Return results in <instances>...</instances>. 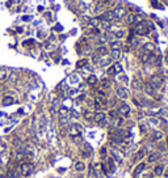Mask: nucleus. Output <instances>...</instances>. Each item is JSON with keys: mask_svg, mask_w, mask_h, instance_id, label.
<instances>
[{"mask_svg": "<svg viewBox=\"0 0 168 178\" xmlns=\"http://www.w3.org/2000/svg\"><path fill=\"white\" fill-rule=\"evenodd\" d=\"M93 120L99 124H105L106 123V115L102 110H97L96 113L93 114Z\"/></svg>", "mask_w": 168, "mask_h": 178, "instance_id": "nucleus-3", "label": "nucleus"}, {"mask_svg": "<svg viewBox=\"0 0 168 178\" xmlns=\"http://www.w3.org/2000/svg\"><path fill=\"white\" fill-rule=\"evenodd\" d=\"M163 173H164V165H156L154 169V174L160 177V175H163Z\"/></svg>", "mask_w": 168, "mask_h": 178, "instance_id": "nucleus-20", "label": "nucleus"}, {"mask_svg": "<svg viewBox=\"0 0 168 178\" xmlns=\"http://www.w3.org/2000/svg\"><path fill=\"white\" fill-rule=\"evenodd\" d=\"M84 118H85L87 120H92L93 119V113L89 111V110H85V111H84Z\"/></svg>", "mask_w": 168, "mask_h": 178, "instance_id": "nucleus-35", "label": "nucleus"}, {"mask_svg": "<svg viewBox=\"0 0 168 178\" xmlns=\"http://www.w3.org/2000/svg\"><path fill=\"white\" fill-rule=\"evenodd\" d=\"M110 58H112L113 60H120L121 58H122V52H121V50H112V52H110Z\"/></svg>", "mask_w": 168, "mask_h": 178, "instance_id": "nucleus-15", "label": "nucleus"}, {"mask_svg": "<svg viewBox=\"0 0 168 178\" xmlns=\"http://www.w3.org/2000/svg\"><path fill=\"white\" fill-rule=\"evenodd\" d=\"M113 67H114V71H116V75H117V73H122V71H123V68H122V65H121V63H116L114 65H113Z\"/></svg>", "mask_w": 168, "mask_h": 178, "instance_id": "nucleus-34", "label": "nucleus"}, {"mask_svg": "<svg viewBox=\"0 0 168 178\" xmlns=\"http://www.w3.org/2000/svg\"><path fill=\"white\" fill-rule=\"evenodd\" d=\"M144 156H146V151H144V148H142V149H139V151L136 152V157H135V160H142Z\"/></svg>", "mask_w": 168, "mask_h": 178, "instance_id": "nucleus-30", "label": "nucleus"}, {"mask_svg": "<svg viewBox=\"0 0 168 178\" xmlns=\"http://www.w3.org/2000/svg\"><path fill=\"white\" fill-rule=\"evenodd\" d=\"M148 55H150V54H147V52H143V54H142V56H141L142 62H143V63H147V60H148Z\"/></svg>", "mask_w": 168, "mask_h": 178, "instance_id": "nucleus-43", "label": "nucleus"}, {"mask_svg": "<svg viewBox=\"0 0 168 178\" xmlns=\"http://www.w3.org/2000/svg\"><path fill=\"white\" fill-rule=\"evenodd\" d=\"M58 113H59V117H66V115H68V109L63 106V107H60Z\"/></svg>", "mask_w": 168, "mask_h": 178, "instance_id": "nucleus-36", "label": "nucleus"}, {"mask_svg": "<svg viewBox=\"0 0 168 178\" xmlns=\"http://www.w3.org/2000/svg\"><path fill=\"white\" fill-rule=\"evenodd\" d=\"M87 64H88V59H81V60H79V62L76 63V67H78V68H83V67H85Z\"/></svg>", "mask_w": 168, "mask_h": 178, "instance_id": "nucleus-32", "label": "nucleus"}, {"mask_svg": "<svg viewBox=\"0 0 168 178\" xmlns=\"http://www.w3.org/2000/svg\"><path fill=\"white\" fill-rule=\"evenodd\" d=\"M33 172H34V165L32 162L28 161V162H24V164L20 165V173L24 177H30L33 174Z\"/></svg>", "mask_w": 168, "mask_h": 178, "instance_id": "nucleus-1", "label": "nucleus"}, {"mask_svg": "<svg viewBox=\"0 0 168 178\" xmlns=\"http://www.w3.org/2000/svg\"><path fill=\"white\" fill-rule=\"evenodd\" d=\"M68 122H70V115L60 117V123H62V124H68Z\"/></svg>", "mask_w": 168, "mask_h": 178, "instance_id": "nucleus-37", "label": "nucleus"}, {"mask_svg": "<svg viewBox=\"0 0 168 178\" xmlns=\"http://www.w3.org/2000/svg\"><path fill=\"white\" fill-rule=\"evenodd\" d=\"M106 168H108V172H110V173H114L116 172V165H114V160L110 157V159H108V161H106Z\"/></svg>", "mask_w": 168, "mask_h": 178, "instance_id": "nucleus-13", "label": "nucleus"}, {"mask_svg": "<svg viewBox=\"0 0 168 178\" xmlns=\"http://www.w3.org/2000/svg\"><path fill=\"white\" fill-rule=\"evenodd\" d=\"M110 62H112V58H102V59L100 58L99 65H100V67H105V65H109Z\"/></svg>", "mask_w": 168, "mask_h": 178, "instance_id": "nucleus-23", "label": "nucleus"}, {"mask_svg": "<svg viewBox=\"0 0 168 178\" xmlns=\"http://www.w3.org/2000/svg\"><path fill=\"white\" fill-rule=\"evenodd\" d=\"M112 84H110L109 80H101V88L102 89H110Z\"/></svg>", "mask_w": 168, "mask_h": 178, "instance_id": "nucleus-33", "label": "nucleus"}, {"mask_svg": "<svg viewBox=\"0 0 168 178\" xmlns=\"http://www.w3.org/2000/svg\"><path fill=\"white\" fill-rule=\"evenodd\" d=\"M75 169L78 170V172H83V170L85 169V164H84L83 161H78L75 164Z\"/></svg>", "mask_w": 168, "mask_h": 178, "instance_id": "nucleus-29", "label": "nucleus"}, {"mask_svg": "<svg viewBox=\"0 0 168 178\" xmlns=\"http://www.w3.org/2000/svg\"><path fill=\"white\" fill-rule=\"evenodd\" d=\"M114 37H116V38H118V39H120V38H123V37H125V31H123V30L116 31V33H114Z\"/></svg>", "mask_w": 168, "mask_h": 178, "instance_id": "nucleus-39", "label": "nucleus"}, {"mask_svg": "<svg viewBox=\"0 0 168 178\" xmlns=\"http://www.w3.org/2000/svg\"><path fill=\"white\" fill-rule=\"evenodd\" d=\"M116 94H117V97L121 99H127L129 97H130V93H129V90L126 88H118Z\"/></svg>", "mask_w": 168, "mask_h": 178, "instance_id": "nucleus-8", "label": "nucleus"}, {"mask_svg": "<svg viewBox=\"0 0 168 178\" xmlns=\"http://www.w3.org/2000/svg\"><path fill=\"white\" fill-rule=\"evenodd\" d=\"M150 123H152V124H159V120H158L156 118H151V119H150Z\"/></svg>", "mask_w": 168, "mask_h": 178, "instance_id": "nucleus-46", "label": "nucleus"}, {"mask_svg": "<svg viewBox=\"0 0 168 178\" xmlns=\"http://www.w3.org/2000/svg\"><path fill=\"white\" fill-rule=\"evenodd\" d=\"M71 115H72L74 118H79V114H78V111H76V110H71Z\"/></svg>", "mask_w": 168, "mask_h": 178, "instance_id": "nucleus-47", "label": "nucleus"}, {"mask_svg": "<svg viewBox=\"0 0 168 178\" xmlns=\"http://www.w3.org/2000/svg\"><path fill=\"white\" fill-rule=\"evenodd\" d=\"M123 18H125V20H126V22H127V24L133 22V15H126Z\"/></svg>", "mask_w": 168, "mask_h": 178, "instance_id": "nucleus-44", "label": "nucleus"}, {"mask_svg": "<svg viewBox=\"0 0 168 178\" xmlns=\"http://www.w3.org/2000/svg\"><path fill=\"white\" fill-rule=\"evenodd\" d=\"M105 153H106V149L102 148V149H101V156H105Z\"/></svg>", "mask_w": 168, "mask_h": 178, "instance_id": "nucleus-51", "label": "nucleus"}, {"mask_svg": "<svg viewBox=\"0 0 168 178\" xmlns=\"http://www.w3.org/2000/svg\"><path fill=\"white\" fill-rule=\"evenodd\" d=\"M150 84H151L155 89H159L163 84V79L160 77L159 75H152L151 79H150Z\"/></svg>", "mask_w": 168, "mask_h": 178, "instance_id": "nucleus-4", "label": "nucleus"}, {"mask_svg": "<svg viewBox=\"0 0 168 178\" xmlns=\"http://www.w3.org/2000/svg\"><path fill=\"white\" fill-rule=\"evenodd\" d=\"M135 33L138 34V35H147V34L150 33V29L147 28L144 24H138V25L135 26Z\"/></svg>", "mask_w": 168, "mask_h": 178, "instance_id": "nucleus-6", "label": "nucleus"}, {"mask_svg": "<svg viewBox=\"0 0 168 178\" xmlns=\"http://www.w3.org/2000/svg\"><path fill=\"white\" fill-rule=\"evenodd\" d=\"M106 99L104 98V97H97L96 99H94V107H96L97 110H101L104 106H106Z\"/></svg>", "mask_w": 168, "mask_h": 178, "instance_id": "nucleus-10", "label": "nucleus"}, {"mask_svg": "<svg viewBox=\"0 0 168 178\" xmlns=\"http://www.w3.org/2000/svg\"><path fill=\"white\" fill-rule=\"evenodd\" d=\"M118 115H122V117H127L130 114V106L127 104H121L118 106V110H117Z\"/></svg>", "mask_w": 168, "mask_h": 178, "instance_id": "nucleus-5", "label": "nucleus"}, {"mask_svg": "<svg viewBox=\"0 0 168 178\" xmlns=\"http://www.w3.org/2000/svg\"><path fill=\"white\" fill-rule=\"evenodd\" d=\"M109 117L112 118V119H116V118H118L117 110H110V111H109Z\"/></svg>", "mask_w": 168, "mask_h": 178, "instance_id": "nucleus-40", "label": "nucleus"}, {"mask_svg": "<svg viewBox=\"0 0 168 178\" xmlns=\"http://www.w3.org/2000/svg\"><path fill=\"white\" fill-rule=\"evenodd\" d=\"M118 81H122V83H127L129 79L126 77L125 75H121V76H118Z\"/></svg>", "mask_w": 168, "mask_h": 178, "instance_id": "nucleus-45", "label": "nucleus"}, {"mask_svg": "<svg viewBox=\"0 0 168 178\" xmlns=\"http://www.w3.org/2000/svg\"><path fill=\"white\" fill-rule=\"evenodd\" d=\"M160 157H162V154H160L159 152H154V153H150V156H148V162H156V161H159Z\"/></svg>", "mask_w": 168, "mask_h": 178, "instance_id": "nucleus-14", "label": "nucleus"}, {"mask_svg": "<svg viewBox=\"0 0 168 178\" xmlns=\"http://www.w3.org/2000/svg\"><path fill=\"white\" fill-rule=\"evenodd\" d=\"M163 1H165V3H167V4H168V0H163Z\"/></svg>", "mask_w": 168, "mask_h": 178, "instance_id": "nucleus-54", "label": "nucleus"}, {"mask_svg": "<svg viewBox=\"0 0 168 178\" xmlns=\"http://www.w3.org/2000/svg\"><path fill=\"white\" fill-rule=\"evenodd\" d=\"M144 92H146L148 96H154V94H155V88L150 83H147L146 85H144Z\"/></svg>", "mask_w": 168, "mask_h": 178, "instance_id": "nucleus-18", "label": "nucleus"}, {"mask_svg": "<svg viewBox=\"0 0 168 178\" xmlns=\"http://www.w3.org/2000/svg\"><path fill=\"white\" fill-rule=\"evenodd\" d=\"M32 43H33V39H29V41L24 42V44H25V46H26V44H32Z\"/></svg>", "mask_w": 168, "mask_h": 178, "instance_id": "nucleus-50", "label": "nucleus"}, {"mask_svg": "<svg viewBox=\"0 0 168 178\" xmlns=\"http://www.w3.org/2000/svg\"><path fill=\"white\" fill-rule=\"evenodd\" d=\"M72 141L75 144H78V145H80V144H83L84 143V140H83V138H81V134L80 135H75V136H72Z\"/></svg>", "mask_w": 168, "mask_h": 178, "instance_id": "nucleus-26", "label": "nucleus"}, {"mask_svg": "<svg viewBox=\"0 0 168 178\" xmlns=\"http://www.w3.org/2000/svg\"><path fill=\"white\" fill-rule=\"evenodd\" d=\"M8 79V70L4 67L0 68V81H5Z\"/></svg>", "mask_w": 168, "mask_h": 178, "instance_id": "nucleus-22", "label": "nucleus"}, {"mask_svg": "<svg viewBox=\"0 0 168 178\" xmlns=\"http://www.w3.org/2000/svg\"><path fill=\"white\" fill-rule=\"evenodd\" d=\"M7 178H21V177L18 175L17 170H16L15 168H12V169L8 170V173H7Z\"/></svg>", "mask_w": 168, "mask_h": 178, "instance_id": "nucleus-19", "label": "nucleus"}, {"mask_svg": "<svg viewBox=\"0 0 168 178\" xmlns=\"http://www.w3.org/2000/svg\"><path fill=\"white\" fill-rule=\"evenodd\" d=\"M151 5L154 8H163V5L159 4V1H158V0H151Z\"/></svg>", "mask_w": 168, "mask_h": 178, "instance_id": "nucleus-41", "label": "nucleus"}, {"mask_svg": "<svg viewBox=\"0 0 168 178\" xmlns=\"http://www.w3.org/2000/svg\"><path fill=\"white\" fill-rule=\"evenodd\" d=\"M133 22L135 24V25H138V24H142V22H143V16H142V15L133 16Z\"/></svg>", "mask_w": 168, "mask_h": 178, "instance_id": "nucleus-28", "label": "nucleus"}, {"mask_svg": "<svg viewBox=\"0 0 168 178\" xmlns=\"http://www.w3.org/2000/svg\"><path fill=\"white\" fill-rule=\"evenodd\" d=\"M141 131L143 134H146V131H147V128H146V126H143V124H141Z\"/></svg>", "mask_w": 168, "mask_h": 178, "instance_id": "nucleus-49", "label": "nucleus"}, {"mask_svg": "<svg viewBox=\"0 0 168 178\" xmlns=\"http://www.w3.org/2000/svg\"><path fill=\"white\" fill-rule=\"evenodd\" d=\"M164 175H165V177L168 178V170H167V172H165V174H164Z\"/></svg>", "mask_w": 168, "mask_h": 178, "instance_id": "nucleus-52", "label": "nucleus"}, {"mask_svg": "<svg viewBox=\"0 0 168 178\" xmlns=\"http://www.w3.org/2000/svg\"><path fill=\"white\" fill-rule=\"evenodd\" d=\"M131 86H133V88L135 89V90H141V89H142V83H141L139 80H136V79H135V80L131 81Z\"/></svg>", "mask_w": 168, "mask_h": 178, "instance_id": "nucleus-27", "label": "nucleus"}, {"mask_svg": "<svg viewBox=\"0 0 168 178\" xmlns=\"http://www.w3.org/2000/svg\"><path fill=\"white\" fill-rule=\"evenodd\" d=\"M121 49H122V42L120 41L110 42V50H121Z\"/></svg>", "mask_w": 168, "mask_h": 178, "instance_id": "nucleus-24", "label": "nucleus"}, {"mask_svg": "<svg viewBox=\"0 0 168 178\" xmlns=\"http://www.w3.org/2000/svg\"><path fill=\"white\" fill-rule=\"evenodd\" d=\"M154 50H155V44L152 43V42H146V43L143 44V51L147 52V54L154 52Z\"/></svg>", "mask_w": 168, "mask_h": 178, "instance_id": "nucleus-11", "label": "nucleus"}, {"mask_svg": "<svg viewBox=\"0 0 168 178\" xmlns=\"http://www.w3.org/2000/svg\"><path fill=\"white\" fill-rule=\"evenodd\" d=\"M91 25L93 26V28H96V26H99V22H97V20H92L91 21Z\"/></svg>", "mask_w": 168, "mask_h": 178, "instance_id": "nucleus-48", "label": "nucleus"}, {"mask_svg": "<svg viewBox=\"0 0 168 178\" xmlns=\"http://www.w3.org/2000/svg\"><path fill=\"white\" fill-rule=\"evenodd\" d=\"M106 51H108V50L105 49V47H99V49L96 50V55H97V56H100V58H101L102 55H105V54H106Z\"/></svg>", "mask_w": 168, "mask_h": 178, "instance_id": "nucleus-31", "label": "nucleus"}, {"mask_svg": "<svg viewBox=\"0 0 168 178\" xmlns=\"http://www.w3.org/2000/svg\"><path fill=\"white\" fill-rule=\"evenodd\" d=\"M81 131H83V127H81L79 123H74V124L68 126V135L72 138L75 135H80Z\"/></svg>", "mask_w": 168, "mask_h": 178, "instance_id": "nucleus-2", "label": "nucleus"}, {"mask_svg": "<svg viewBox=\"0 0 168 178\" xmlns=\"http://www.w3.org/2000/svg\"><path fill=\"white\" fill-rule=\"evenodd\" d=\"M113 15H114L116 18H123L127 13H126V10H125L123 7H117L114 10H113Z\"/></svg>", "mask_w": 168, "mask_h": 178, "instance_id": "nucleus-9", "label": "nucleus"}, {"mask_svg": "<svg viewBox=\"0 0 168 178\" xmlns=\"http://www.w3.org/2000/svg\"><path fill=\"white\" fill-rule=\"evenodd\" d=\"M106 72H108V75H109V76H114V75H116L114 67H113V65H112V67H109V68H108V71H106Z\"/></svg>", "mask_w": 168, "mask_h": 178, "instance_id": "nucleus-42", "label": "nucleus"}, {"mask_svg": "<svg viewBox=\"0 0 168 178\" xmlns=\"http://www.w3.org/2000/svg\"><path fill=\"white\" fill-rule=\"evenodd\" d=\"M110 154H112V159L116 160L117 162H120V164L123 161V159H122V152H120L118 149L112 148V149H110Z\"/></svg>", "mask_w": 168, "mask_h": 178, "instance_id": "nucleus-7", "label": "nucleus"}, {"mask_svg": "<svg viewBox=\"0 0 168 178\" xmlns=\"http://www.w3.org/2000/svg\"><path fill=\"white\" fill-rule=\"evenodd\" d=\"M5 149H7V143H5V141H3L1 139H0V153L5 152Z\"/></svg>", "mask_w": 168, "mask_h": 178, "instance_id": "nucleus-38", "label": "nucleus"}, {"mask_svg": "<svg viewBox=\"0 0 168 178\" xmlns=\"http://www.w3.org/2000/svg\"><path fill=\"white\" fill-rule=\"evenodd\" d=\"M15 102V99H13V97H10V96H5L4 98H3V101H1V104H3V106H10V105Z\"/></svg>", "mask_w": 168, "mask_h": 178, "instance_id": "nucleus-17", "label": "nucleus"}, {"mask_svg": "<svg viewBox=\"0 0 168 178\" xmlns=\"http://www.w3.org/2000/svg\"><path fill=\"white\" fill-rule=\"evenodd\" d=\"M151 139L154 141L162 140V139H163V132H162V131H154V132H152V138Z\"/></svg>", "mask_w": 168, "mask_h": 178, "instance_id": "nucleus-21", "label": "nucleus"}, {"mask_svg": "<svg viewBox=\"0 0 168 178\" xmlns=\"http://www.w3.org/2000/svg\"><path fill=\"white\" fill-rule=\"evenodd\" d=\"M165 62L168 63V55H167V56H165Z\"/></svg>", "mask_w": 168, "mask_h": 178, "instance_id": "nucleus-53", "label": "nucleus"}, {"mask_svg": "<svg viewBox=\"0 0 168 178\" xmlns=\"http://www.w3.org/2000/svg\"><path fill=\"white\" fill-rule=\"evenodd\" d=\"M144 168H146V164H144V162H139V164L135 166L134 172H133V177H136L139 173H142L144 170Z\"/></svg>", "mask_w": 168, "mask_h": 178, "instance_id": "nucleus-12", "label": "nucleus"}, {"mask_svg": "<svg viewBox=\"0 0 168 178\" xmlns=\"http://www.w3.org/2000/svg\"><path fill=\"white\" fill-rule=\"evenodd\" d=\"M87 84H88V85H96L97 84V77L94 75H89L88 77H87Z\"/></svg>", "mask_w": 168, "mask_h": 178, "instance_id": "nucleus-25", "label": "nucleus"}, {"mask_svg": "<svg viewBox=\"0 0 168 178\" xmlns=\"http://www.w3.org/2000/svg\"><path fill=\"white\" fill-rule=\"evenodd\" d=\"M100 18L104 20V21H106V22H110V21L114 18V15H113V12H106V13H104V15L100 16Z\"/></svg>", "mask_w": 168, "mask_h": 178, "instance_id": "nucleus-16", "label": "nucleus"}]
</instances>
